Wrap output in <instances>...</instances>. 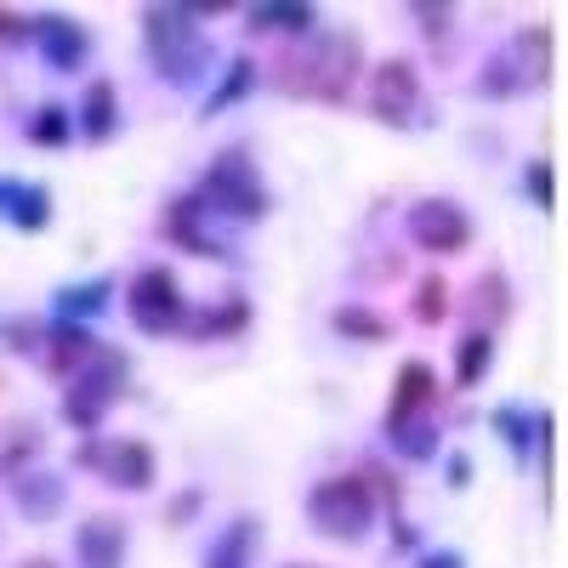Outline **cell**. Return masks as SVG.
<instances>
[{
    "label": "cell",
    "instance_id": "cell-39",
    "mask_svg": "<svg viewBox=\"0 0 568 568\" xmlns=\"http://www.w3.org/2000/svg\"><path fill=\"white\" fill-rule=\"evenodd\" d=\"M415 540H420V535H415L409 524H393V551H415Z\"/></svg>",
    "mask_w": 568,
    "mask_h": 568
},
{
    "label": "cell",
    "instance_id": "cell-36",
    "mask_svg": "<svg viewBox=\"0 0 568 568\" xmlns=\"http://www.w3.org/2000/svg\"><path fill=\"white\" fill-rule=\"evenodd\" d=\"M200 506H205V495H200V489H182V495L165 506V524H171V529H187V524H194V511H200Z\"/></svg>",
    "mask_w": 568,
    "mask_h": 568
},
{
    "label": "cell",
    "instance_id": "cell-11",
    "mask_svg": "<svg viewBox=\"0 0 568 568\" xmlns=\"http://www.w3.org/2000/svg\"><path fill=\"white\" fill-rule=\"evenodd\" d=\"M438 369L426 364V358H409V364H398V375H393V404H387V433H398L404 420H415V415H426L438 404Z\"/></svg>",
    "mask_w": 568,
    "mask_h": 568
},
{
    "label": "cell",
    "instance_id": "cell-41",
    "mask_svg": "<svg viewBox=\"0 0 568 568\" xmlns=\"http://www.w3.org/2000/svg\"><path fill=\"white\" fill-rule=\"evenodd\" d=\"M18 194H23V182H7V176H0V211H12Z\"/></svg>",
    "mask_w": 568,
    "mask_h": 568
},
{
    "label": "cell",
    "instance_id": "cell-15",
    "mask_svg": "<svg viewBox=\"0 0 568 568\" xmlns=\"http://www.w3.org/2000/svg\"><path fill=\"white\" fill-rule=\"evenodd\" d=\"M251 324V302L245 296H227L222 307H205V313H187L182 329L194 342H227V336H240V329Z\"/></svg>",
    "mask_w": 568,
    "mask_h": 568
},
{
    "label": "cell",
    "instance_id": "cell-23",
    "mask_svg": "<svg viewBox=\"0 0 568 568\" xmlns=\"http://www.w3.org/2000/svg\"><path fill=\"white\" fill-rule=\"evenodd\" d=\"M251 85H256V63H251V58H233V63H227V80L211 91L205 114H227L233 103H245V98H251Z\"/></svg>",
    "mask_w": 568,
    "mask_h": 568
},
{
    "label": "cell",
    "instance_id": "cell-22",
    "mask_svg": "<svg viewBox=\"0 0 568 568\" xmlns=\"http://www.w3.org/2000/svg\"><path fill=\"white\" fill-rule=\"evenodd\" d=\"M511 63L524 69V80H546L551 74V29H524L511 40Z\"/></svg>",
    "mask_w": 568,
    "mask_h": 568
},
{
    "label": "cell",
    "instance_id": "cell-1",
    "mask_svg": "<svg viewBox=\"0 0 568 568\" xmlns=\"http://www.w3.org/2000/svg\"><path fill=\"white\" fill-rule=\"evenodd\" d=\"M358 74H364V40L347 29H318V34H307V45L278 52L267 69V80L284 98H307V103H329V109H342L353 98Z\"/></svg>",
    "mask_w": 568,
    "mask_h": 568
},
{
    "label": "cell",
    "instance_id": "cell-5",
    "mask_svg": "<svg viewBox=\"0 0 568 568\" xmlns=\"http://www.w3.org/2000/svg\"><path fill=\"white\" fill-rule=\"evenodd\" d=\"M125 382H131V358L114 353V347H98V353H91V364L74 375L69 398H63V420L80 426V433H98L109 404L125 393Z\"/></svg>",
    "mask_w": 568,
    "mask_h": 568
},
{
    "label": "cell",
    "instance_id": "cell-43",
    "mask_svg": "<svg viewBox=\"0 0 568 568\" xmlns=\"http://www.w3.org/2000/svg\"><path fill=\"white\" fill-rule=\"evenodd\" d=\"M291 568H313V562H291Z\"/></svg>",
    "mask_w": 568,
    "mask_h": 568
},
{
    "label": "cell",
    "instance_id": "cell-12",
    "mask_svg": "<svg viewBox=\"0 0 568 568\" xmlns=\"http://www.w3.org/2000/svg\"><path fill=\"white\" fill-rule=\"evenodd\" d=\"M103 342L91 336L85 324H52L45 329V342H40V364H45V375H52V382H74V375L91 364V353H98Z\"/></svg>",
    "mask_w": 568,
    "mask_h": 568
},
{
    "label": "cell",
    "instance_id": "cell-2",
    "mask_svg": "<svg viewBox=\"0 0 568 568\" xmlns=\"http://www.w3.org/2000/svg\"><path fill=\"white\" fill-rule=\"evenodd\" d=\"M142 40H149V58L165 80L187 85V80H200V69L211 63V45L200 40V29L187 23L182 7H149L142 12Z\"/></svg>",
    "mask_w": 568,
    "mask_h": 568
},
{
    "label": "cell",
    "instance_id": "cell-30",
    "mask_svg": "<svg viewBox=\"0 0 568 568\" xmlns=\"http://www.w3.org/2000/svg\"><path fill=\"white\" fill-rule=\"evenodd\" d=\"M0 336H7V353L34 358V353H40V342H45V324L23 313V318H7V324H0Z\"/></svg>",
    "mask_w": 568,
    "mask_h": 568
},
{
    "label": "cell",
    "instance_id": "cell-13",
    "mask_svg": "<svg viewBox=\"0 0 568 568\" xmlns=\"http://www.w3.org/2000/svg\"><path fill=\"white\" fill-rule=\"evenodd\" d=\"M200 216H205V205L194 200V194H182V200H171L165 211H160V233L171 245H182L187 256H233L222 240H211V233L200 227Z\"/></svg>",
    "mask_w": 568,
    "mask_h": 568
},
{
    "label": "cell",
    "instance_id": "cell-25",
    "mask_svg": "<svg viewBox=\"0 0 568 568\" xmlns=\"http://www.w3.org/2000/svg\"><path fill=\"white\" fill-rule=\"evenodd\" d=\"M12 495H18L23 511L52 517V511L63 506V478H45V471H34V484H29V478H12Z\"/></svg>",
    "mask_w": 568,
    "mask_h": 568
},
{
    "label": "cell",
    "instance_id": "cell-20",
    "mask_svg": "<svg viewBox=\"0 0 568 568\" xmlns=\"http://www.w3.org/2000/svg\"><path fill=\"white\" fill-rule=\"evenodd\" d=\"M495 364V336L489 329H466V342L455 353V387H478Z\"/></svg>",
    "mask_w": 568,
    "mask_h": 568
},
{
    "label": "cell",
    "instance_id": "cell-38",
    "mask_svg": "<svg viewBox=\"0 0 568 568\" xmlns=\"http://www.w3.org/2000/svg\"><path fill=\"white\" fill-rule=\"evenodd\" d=\"M449 484H455V489L471 484V460H466V455H449Z\"/></svg>",
    "mask_w": 568,
    "mask_h": 568
},
{
    "label": "cell",
    "instance_id": "cell-3",
    "mask_svg": "<svg viewBox=\"0 0 568 568\" xmlns=\"http://www.w3.org/2000/svg\"><path fill=\"white\" fill-rule=\"evenodd\" d=\"M205 211H222V216H240V222H262L273 211V194L262 187L256 165L245 149H227L216 154V165L200 176V194H194Z\"/></svg>",
    "mask_w": 568,
    "mask_h": 568
},
{
    "label": "cell",
    "instance_id": "cell-17",
    "mask_svg": "<svg viewBox=\"0 0 568 568\" xmlns=\"http://www.w3.org/2000/svg\"><path fill=\"white\" fill-rule=\"evenodd\" d=\"M318 7H302V0H267V7H251V34L262 29H284V34H313Z\"/></svg>",
    "mask_w": 568,
    "mask_h": 568
},
{
    "label": "cell",
    "instance_id": "cell-34",
    "mask_svg": "<svg viewBox=\"0 0 568 568\" xmlns=\"http://www.w3.org/2000/svg\"><path fill=\"white\" fill-rule=\"evenodd\" d=\"M529 200H535L540 211L557 205V171H551V160H535V165H529Z\"/></svg>",
    "mask_w": 568,
    "mask_h": 568
},
{
    "label": "cell",
    "instance_id": "cell-10",
    "mask_svg": "<svg viewBox=\"0 0 568 568\" xmlns=\"http://www.w3.org/2000/svg\"><path fill=\"white\" fill-rule=\"evenodd\" d=\"M29 40L40 45V58L52 63V69H80L85 63V52H91V34L74 23V18H63V12H34L29 18Z\"/></svg>",
    "mask_w": 568,
    "mask_h": 568
},
{
    "label": "cell",
    "instance_id": "cell-19",
    "mask_svg": "<svg viewBox=\"0 0 568 568\" xmlns=\"http://www.w3.org/2000/svg\"><path fill=\"white\" fill-rule=\"evenodd\" d=\"M251 551H256V517H233L227 535L211 546L205 568H251Z\"/></svg>",
    "mask_w": 568,
    "mask_h": 568
},
{
    "label": "cell",
    "instance_id": "cell-31",
    "mask_svg": "<svg viewBox=\"0 0 568 568\" xmlns=\"http://www.w3.org/2000/svg\"><path fill=\"white\" fill-rule=\"evenodd\" d=\"M489 426H495V433H500L517 455H529V433H535V420H529L524 409H511V404H506V409H495V415H489Z\"/></svg>",
    "mask_w": 568,
    "mask_h": 568
},
{
    "label": "cell",
    "instance_id": "cell-18",
    "mask_svg": "<svg viewBox=\"0 0 568 568\" xmlns=\"http://www.w3.org/2000/svg\"><path fill=\"white\" fill-rule=\"evenodd\" d=\"M336 336H347V342H364V347H375V342H393V318L387 313H375V307H336Z\"/></svg>",
    "mask_w": 568,
    "mask_h": 568
},
{
    "label": "cell",
    "instance_id": "cell-26",
    "mask_svg": "<svg viewBox=\"0 0 568 568\" xmlns=\"http://www.w3.org/2000/svg\"><path fill=\"white\" fill-rule=\"evenodd\" d=\"M393 444H398V455H409V460H433L438 455V426H433V415H415V420H404L398 433H387Z\"/></svg>",
    "mask_w": 568,
    "mask_h": 568
},
{
    "label": "cell",
    "instance_id": "cell-4",
    "mask_svg": "<svg viewBox=\"0 0 568 568\" xmlns=\"http://www.w3.org/2000/svg\"><path fill=\"white\" fill-rule=\"evenodd\" d=\"M307 517H313V529H318L324 540H347V546H353V540H364L369 524H375V495H369V484L358 478V471H342V478L313 484Z\"/></svg>",
    "mask_w": 568,
    "mask_h": 568
},
{
    "label": "cell",
    "instance_id": "cell-32",
    "mask_svg": "<svg viewBox=\"0 0 568 568\" xmlns=\"http://www.w3.org/2000/svg\"><path fill=\"white\" fill-rule=\"evenodd\" d=\"M524 85H529V80H524V69L511 63V52H506V58H495V69L478 80L484 98H511V91H524Z\"/></svg>",
    "mask_w": 568,
    "mask_h": 568
},
{
    "label": "cell",
    "instance_id": "cell-40",
    "mask_svg": "<svg viewBox=\"0 0 568 568\" xmlns=\"http://www.w3.org/2000/svg\"><path fill=\"white\" fill-rule=\"evenodd\" d=\"M420 568H466V562H460V551H433Z\"/></svg>",
    "mask_w": 568,
    "mask_h": 568
},
{
    "label": "cell",
    "instance_id": "cell-21",
    "mask_svg": "<svg viewBox=\"0 0 568 568\" xmlns=\"http://www.w3.org/2000/svg\"><path fill=\"white\" fill-rule=\"evenodd\" d=\"M506 313H511V284H506V273L500 267H489L478 284H471V318H489V329L495 324H506Z\"/></svg>",
    "mask_w": 568,
    "mask_h": 568
},
{
    "label": "cell",
    "instance_id": "cell-33",
    "mask_svg": "<svg viewBox=\"0 0 568 568\" xmlns=\"http://www.w3.org/2000/svg\"><path fill=\"white\" fill-rule=\"evenodd\" d=\"M358 478H364V484H369V495H382V500H387V506H393V511H398V506H404V484H398V478H393V471H387V466H382V460H369V466H358Z\"/></svg>",
    "mask_w": 568,
    "mask_h": 568
},
{
    "label": "cell",
    "instance_id": "cell-42",
    "mask_svg": "<svg viewBox=\"0 0 568 568\" xmlns=\"http://www.w3.org/2000/svg\"><path fill=\"white\" fill-rule=\"evenodd\" d=\"M23 568H58L52 557H34V562H23Z\"/></svg>",
    "mask_w": 568,
    "mask_h": 568
},
{
    "label": "cell",
    "instance_id": "cell-14",
    "mask_svg": "<svg viewBox=\"0 0 568 568\" xmlns=\"http://www.w3.org/2000/svg\"><path fill=\"white\" fill-rule=\"evenodd\" d=\"M125 524L120 517H85L80 524V535H74V557H80V568H125Z\"/></svg>",
    "mask_w": 568,
    "mask_h": 568
},
{
    "label": "cell",
    "instance_id": "cell-8",
    "mask_svg": "<svg viewBox=\"0 0 568 568\" xmlns=\"http://www.w3.org/2000/svg\"><path fill=\"white\" fill-rule=\"evenodd\" d=\"M74 460L80 466H91L103 484H114V489H149L154 484V449L142 444V438H120V444H85V449H74Z\"/></svg>",
    "mask_w": 568,
    "mask_h": 568
},
{
    "label": "cell",
    "instance_id": "cell-6",
    "mask_svg": "<svg viewBox=\"0 0 568 568\" xmlns=\"http://www.w3.org/2000/svg\"><path fill=\"white\" fill-rule=\"evenodd\" d=\"M125 307H131V324L142 329V336H171V329H182V318H187L182 284H176L171 267H142L131 278V291H125Z\"/></svg>",
    "mask_w": 568,
    "mask_h": 568
},
{
    "label": "cell",
    "instance_id": "cell-37",
    "mask_svg": "<svg viewBox=\"0 0 568 568\" xmlns=\"http://www.w3.org/2000/svg\"><path fill=\"white\" fill-rule=\"evenodd\" d=\"M0 40H29V12L0 7Z\"/></svg>",
    "mask_w": 568,
    "mask_h": 568
},
{
    "label": "cell",
    "instance_id": "cell-29",
    "mask_svg": "<svg viewBox=\"0 0 568 568\" xmlns=\"http://www.w3.org/2000/svg\"><path fill=\"white\" fill-rule=\"evenodd\" d=\"M449 296H455V291H449L438 273H433V278H420V291H415V318H420V324H444L449 307H455Z\"/></svg>",
    "mask_w": 568,
    "mask_h": 568
},
{
    "label": "cell",
    "instance_id": "cell-35",
    "mask_svg": "<svg viewBox=\"0 0 568 568\" xmlns=\"http://www.w3.org/2000/svg\"><path fill=\"white\" fill-rule=\"evenodd\" d=\"M415 18H420L426 40H444V34H449V23H455V7H433V0H420Z\"/></svg>",
    "mask_w": 568,
    "mask_h": 568
},
{
    "label": "cell",
    "instance_id": "cell-9",
    "mask_svg": "<svg viewBox=\"0 0 568 568\" xmlns=\"http://www.w3.org/2000/svg\"><path fill=\"white\" fill-rule=\"evenodd\" d=\"M420 109V74L409 58H387L369 69V114L382 125H409Z\"/></svg>",
    "mask_w": 568,
    "mask_h": 568
},
{
    "label": "cell",
    "instance_id": "cell-27",
    "mask_svg": "<svg viewBox=\"0 0 568 568\" xmlns=\"http://www.w3.org/2000/svg\"><path fill=\"white\" fill-rule=\"evenodd\" d=\"M12 222H18L23 233H40L45 222H52V187H40V182L29 187V182H23V194H18V205H12Z\"/></svg>",
    "mask_w": 568,
    "mask_h": 568
},
{
    "label": "cell",
    "instance_id": "cell-28",
    "mask_svg": "<svg viewBox=\"0 0 568 568\" xmlns=\"http://www.w3.org/2000/svg\"><path fill=\"white\" fill-rule=\"evenodd\" d=\"M69 131H74V120H69V109H58V103H45V109L29 120V142H40V149H63Z\"/></svg>",
    "mask_w": 568,
    "mask_h": 568
},
{
    "label": "cell",
    "instance_id": "cell-7",
    "mask_svg": "<svg viewBox=\"0 0 568 568\" xmlns=\"http://www.w3.org/2000/svg\"><path fill=\"white\" fill-rule=\"evenodd\" d=\"M409 240L426 256H460L471 245V216L455 200H420L409 205Z\"/></svg>",
    "mask_w": 568,
    "mask_h": 568
},
{
    "label": "cell",
    "instance_id": "cell-16",
    "mask_svg": "<svg viewBox=\"0 0 568 568\" xmlns=\"http://www.w3.org/2000/svg\"><path fill=\"white\" fill-rule=\"evenodd\" d=\"M114 125H120V91H114V80H91L85 98H80V136L109 142Z\"/></svg>",
    "mask_w": 568,
    "mask_h": 568
},
{
    "label": "cell",
    "instance_id": "cell-24",
    "mask_svg": "<svg viewBox=\"0 0 568 568\" xmlns=\"http://www.w3.org/2000/svg\"><path fill=\"white\" fill-rule=\"evenodd\" d=\"M109 291H114V278L69 284V291L58 296V307H63V318H69V324H80V318H91V313H103V307H109Z\"/></svg>",
    "mask_w": 568,
    "mask_h": 568
}]
</instances>
